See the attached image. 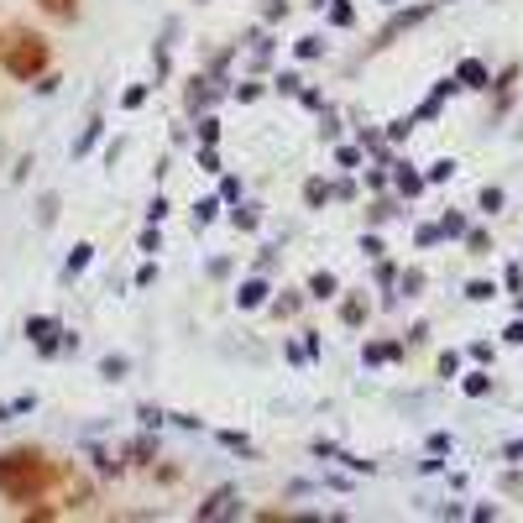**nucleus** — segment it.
<instances>
[{
    "label": "nucleus",
    "mask_w": 523,
    "mask_h": 523,
    "mask_svg": "<svg viewBox=\"0 0 523 523\" xmlns=\"http://www.w3.org/2000/svg\"><path fill=\"white\" fill-rule=\"evenodd\" d=\"M37 6L48 16H58V21H74L79 16V0H37Z\"/></svg>",
    "instance_id": "obj_3"
},
{
    "label": "nucleus",
    "mask_w": 523,
    "mask_h": 523,
    "mask_svg": "<svg viewBox=\"0 0 523 523\" xmlns=\"http://www.w3.org/2000/svg\"><path fill=\"white\" fill-rule=\"evenodd\" d=\"M53 482V466L42 461V450H6L0 456V492L11 497V503H32V497H42Z\"/></svg>",
    "instance_id": "obj_1"
},
{
    "label": "nucleus",
    "mask_w": 523,
    "mask_h": 523,
    "mask_svg": "<svg viewBox=\"0 0 523 523\" xmlns=\"http://www.w3.org/2000/svg\"><path fill=\"white\" fill-rule=\"evenodd\" d=\"M6 68H11V79H37L42 68H48V42L42 37H16L11 53H6Z\"/></svg>",
    "instance_id": "obj_2"
}]
</instances>
